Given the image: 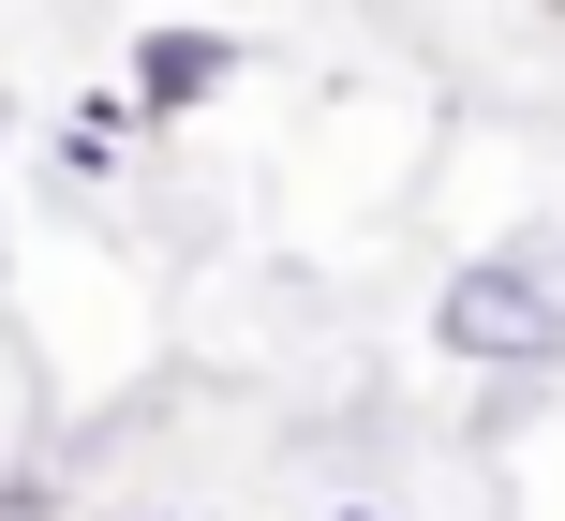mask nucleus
Wrapping results in <instances>:
<instances>
[{
  "label": "nucleus",
  "mask_w": 565,
  "mask_h": 521,
  "mask_svg": "<svg viewBox=\"0 0 565 521\" xmlns=\"http://www.w3.org/2000/svg\"><path fill=\"white\" fill-rule=\"evenodd\" d=\"M431 343L461 358V373H565V238H491V254L447 268V298H431Z\"/></svg>",
  "instance_id": "nucleus-1"
},
{
  "label": "nucleus",
  "mask_w": 565,
  "mask_h": 521,
  "mask_svg": "<svg viewBox=\"0 0 565 521\" xmlns=\"http://www.w3.org/2000/svg\"><path fill=\"white\" fill-rule=\"evenodd\" d=\"M238 60H254L238 30H149V45H135V89H119V105H135L149 135H179V119H194L209 89L238 75Z\"/></svg>",
  "instance_id": "nucleus-2"
},
{
  "label": "nucleus",
  "mask_w": 565,
  "mask_h": 521,
  "mask_svg": "<svg viewBox=\"0 0 565 521\" xmlns=\"http://www.w3.org/2000/svg\"><path fill=\"white\" fill-rule=\"evenodd\" d=\"M135 135H149V119L105 89V105H75V119H60V164H75V179H119V164H135Z\"/></svg>",
  "instance_id": "nucleus-3"
},
{
  "label": "nucleus",
  "mask_w": 565,
  "mask_h": 521,
  "mask_svg": "<svg viewBox=\"0 0 565 521\" xmlns=\"http://www.w3.org/2000/svg\"><path fill=\"white\" fill-rule=\"evenodd\" d=\"M342 521H387V507H342Z\"/></svg>",
  "instance_id": "nucleus-4"
},
{
  "label": "nucleus",
  "mask_w": 565,
  "mask_h": 521,
  "mask_svg": "<svg viewBox=\"0 0 565 521\" xmlns=\"http://www.w3.org/2000/svg\"><path fill=\"white\" fill-rule=\"evenodd\" d=\"M0 135H15V105H0Z\"/></svg>",
  "instance_id": "nucleus-5"
},
{
  "label": "nucleus",
  "mask_w": 565,
  "mask_h": 521,
  "mask_svg": "<svg viewBox=\"0 0 565 521\" xmlns=\"http://www.w3.org/2000/svg\"><path fill=\"white\" fill-rule=\"evenodd\" d=\"M135 521H164V507H135Z\"/></svg>",
  "instance_id": "nucleus-6"
}]
</instances>
